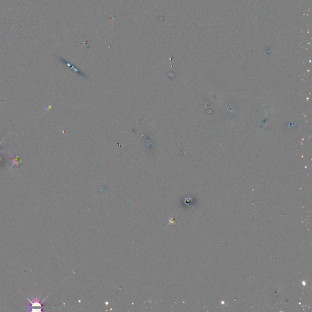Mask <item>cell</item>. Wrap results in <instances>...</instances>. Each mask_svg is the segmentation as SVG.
<instances>
[{"instance_id":"6da1fadb","label":"cell","mask_w":312,"mask_h":312,"mask_svg":"<svg viewBox=\"0 0 312 312\" xmlns=\"http://www.w3.org/2000/svg\"><path fill=\"white\" fill-rule=\"evenodd\" d=\"M27 299L29 301V302L31 304V308L32 307H40L42 308V304L39 302L38 297L37 296H35L34 297H32V301L30 300L29 299L27 298Z\"/></svg>"}]
</instances>
